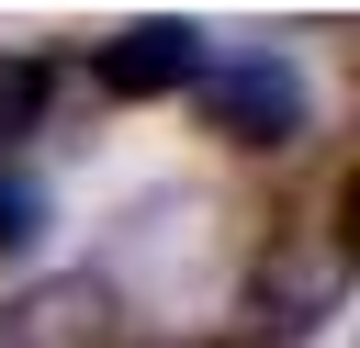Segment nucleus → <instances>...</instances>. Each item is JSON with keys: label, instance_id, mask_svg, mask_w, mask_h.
<instances>
[{"label": "nucleus", "instance_id": "obj_1", "mask_svg": "<svg viewBox=\"0 0 360 348\" xmlns=\"http://www.w3.org/2000/svg\"><path fill=\"white\" fill-rule=\"evenodd\" d=\"M214 269V191H135L112 225H101V292H146V303H180L191 281Z\"/></svg>", "mask_w": 360, "mask_h": 348}, {"label": "nucleus", "instance_id": "obj_3", "mask_svg": "<svg viewBox=\"0 0 360 348\" xmlns=\"http://www.w3.org/2000/svg\"><path fill=\"white\" fill-rule=\"evenodd\" d=\"M338 303H349V247H338V236H292V225H281V236L248 258V314H259L270 348L315 337Z\"/></svg>", "mask_w": 360, "mask_h": 348}, {"label": "nucleus", "instance_id": "obj_6", "mask_svg": "<svg viewBox=\"0 0 360 348\" xmlns=\"http://www.w3.org/2000/svg\"><path fill=\"white\" fill-rule=\"evenodd\" d=\"M45 90H56V67H45V56H22V45H0V157L45 123Z\"/></svg>", "mask_w": 360, "mask_h": 348}, {"label": "nucleus", "instance_id": "obj_4", "mask_svg": "<svg viewBox=\"0 0 360 348\" xmlns=\"http://www.w3.org/2000/svg\"><path fill=\"white\" fill-rule=\"evenodd\" d=\"M0 348H112V292L90 269H45L0 303Z\"/></svg>", "mask_w": 360, "mask_h": 348}, {"label": "nucleus", "instance_id": "obj_2", "mask_svg": "<svg viewBox=\"0 0 360 348\" xmlns=\"http://www.w3.org/2000/svg\"><path fill=\"white\" fill-rule=\"evenodd\" d=\"M202 123H214L236 157H292L304 123H315V90H304L292 56L248 45V56H214V67H202Z\"/></svg>", "mask_w": 360, "mask_h": 348}, {"label": "nucleus", "instance_id": "obj_5", "mask_svg": "<svg viewBox=\"0 0 360 348\" xmlns=\"http://www.w3.org/2000/svg\"><path fill=\"white\" fill-rule=\"evenodd\" d=\"M90 79L112 90V101H169L180 79H202V22H124L112 45H90Z\"/></svg>", "mask_w": 360, "mask_h": 348}, {"label": "nucleus", "instance_id": "obj_7", "mask_svg": "<svg viewBox=\"0 0 360 348\" xmlns=\"http://www.w3.org/2000/svg\"><path fill=\"white\" fill-rule=\"evenodd\" d=\"M34 236H45V180L22 157H0V258H22Z\"/></svg>", "mask_w": 360, "mask_h": 348}]
</instances>
